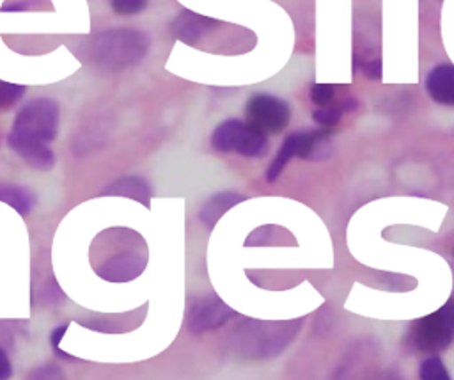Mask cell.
I'll list each match as a JSON object with an SVG mask.
<instances>
[{
    "mask_svg": "<svg viewBox=\"0 0 454 380\" xmlns=\"http://www.w3.org/2000/svg\"><path fill=\"white\" fill-rule=\"evenodd\" d=\"M59 105L50 98H35L16 114L9 146L32 169L50 170L55 163V154L50 142L57 137Z\"/></svg>",
    "mask_w": 454,
    "mask_h": 380,
    "instance_id": "cell-1",
    "label": "cell"
},
{
    "mask_svg": "<svg viewBox=\"0 0 454 380\" xmlns=\"http://www.w3.org/2000/svg\"><path fill=\"white\" fill-rule=\"evenodd\" d=\"M147 48L149 39L144 32L131 28H115L92 37L89 44V57L96 66L117 71L144 59Z\"/></svg>",
    "mask_w": 454,
    "mask_h": 380,
    "instance_id": "cell-2",
    "label": "cell"
},
{
    "mask_svg": "<svg viewBox=\"0 0 454 380\" xmlns=\"http://www.w3.org/2000/svg\"><path fill=\"white\" fill-rule=\"evenodd\" d=\"M129 233L131 231L124 229V236H117V229H110V240L115 247V254L92 250V254H99L101 257L99 261H92L94 272L101 279L110 282H126L140 275L145 268L144 241L137 233L133 234V238H128Z\"/></svg>",
    "mask_w": 454,
    "mask_h": 380,
    "instance_id": "cell-3",
    "label": "cell"
},
{
    "mask_svg": "<svg viewBox=\"0 0 454 380\" xmlns=\"http://www.w3.org/2000/svg\"><path fill=\"white\" fill-rule=\"evenodd\" d=\"M408 337L419 352H443L454 341V298L447 300L434 313L413 321Z\"/></svg>",
    "mask_w": 454,
    "mask_h": 380,
    "instance_id": "cell-4",
    "label": "cell"
},
{
    "mask_svg": "<svg viewBox=\"0 0 454 380\" xmlns=\"http://www.w3.org/2000/svg\"><path fill=\"white\" fill-rule=\"evenodd\" d=\"M211 146L220 153H238L241 156L257 158L268 151V139L245 121L227 119L211 133Z\"/></svg>",
    "mask_w": 454,
    "mask_h": 380,
    "instance_id": "cell-5",
    "label": "cell"
},
{
    "mask_svg": "<svg viewBox=\"0 0 454 380\" xmlns=\"http://www.w3.org/2000/svg\"><path fill=\"white\" fill-rule=\"evenodd\" d=\"M328 130H312V131H294L286 137L284 144L280 146L277 156L273 158L271 165L268 167L266 178L270 183L277 181L287 162L294 156L298 158H310L319 160L328 154Z\"/></svg>",
    "mask_w": 454,
    "mask_h": 380,
    "instance_id": "cell-6",
    "label": "cell"
},
{
    "mask_svg": "<svg viewBox=\"0 0 454 380\" xmlns=\"http://www.w3.org/2000/svg\"><path fill=\"white\" fill-rule=\"evenodd\" d=\"M247 123L252 124L255 130L266 133H278L282 131L291 119L289 105L273 94H254L245 105Z\"/></svg>",
    "mask_w": 454,
    "mask_h": 380,
    "instance_id": "cell-7",
    "label": "cell"
},
{
    "mask_svg": "<svg viewBox=\"0 0 454 380\" xmlns=\"http://www.w3.org/2000/svg\"><path fill=\"white\" fill-rule=\"evenodd\" d=\"M236 313L225 305L218 297L207 295L202 298H197L192 302L186 316V323L190 332L202 334L206 330H213L220 325H223L229 318H232Z\"/></svg>",
    "mask_w": 454,
    "mask_h": 380,
    "instance_id": "cell-8",
    "label": "cell"
},
{
    "mask_svg": "<svg viewBox=\"0 0 454 380\" xmlns=\"http://www.w3.org/2000/svg\"><path fill=\"white\" fill-rule=\"evenodd\" d=\"M296 327L291 330L289 321H282L277 325L271 323H259L248 330L247 336H243L245 341L254 343V352L250 355L261 357V355H273L278 353L294 336Z\"/></svg>",
    "mask_w": 454,
    "mask_h": 380,
    "instance_id": "cell-9",
    "label": "cell"
},
{
    "mask_svg": "<svg viewBox=\"0 0 454 380\" xmlns=\"http://www.w3.org/2000/svg\"><path fill=\"white\" fill-rule=\"evenodd\" d=\"M220 21L213 20V18H206V16H200L197 12H192V11H181L176 20L172 21L170 28H172V34L186 43V44H195L207 30L218 27Z\"/></svg>",
    "mask_w": 454,
    "mask_h": 380,
    "instance_id": "cell-10",
    "label": "cell"
},
{
    "mask_svg": "<svg viewBox=\"0 0 454 380\" xmlns=\"http://www.w3.org/2000/svg\"><path fill=\"white\" fill-rule=\"evenodd\" d=\"M426 91L429 98L440 105L454 107V66L438 64L426 76Z\"/></svg>",
    "mask_w": 454,
    "mask_h": 380,
    "instance_id": "cell-11",
    "label": "cell"
},
{
    "mask_svg": "<svg viewBox=\"0 0 454 380\" xmlns=\"http://www.w3.org/2000/svg\"><path fill=\"white\" fill-rule=\"evenodd\" d=\"M101 195H115V197H129L142 202L145 208L151 206V188L145 179L137 176L121 178L101 190Z\"/></svg>",
    "mask_w": 454,
    "mask_h": 380,
    "instance_id": "cell-12",
    "label": "cell"
},
{
    "mask_svg": "<svg viewBox=\"0 0 454 380\" xmlns=\"http://www.w3.org/2000/svg\"><path fill=\"white\" fill-rule=\"evenodd\" d=\"M247 195L243 194H236V192H222V194H215L209 201L204 202L199 217L200 220L207 226V227H213L216 224V220L231 208V206H236L238 202L245 201Z\"/></svg>",
    "mask_w": 454,
    "mask_h": 380,
    "instance_id": "cell-13",
    "label": "cell"
},
{
    "mask_svg": "<svg viewBox=\"0 0 454 380\" xmlns=\"http://www.w3.org/2000/svg\"><path fill=\"white\" fill-rule=\"evenodd\" d=\"M0 201L12 206L20 215H27L35 204V195L23 186H0Z\"/></svg>",
    "mask_w": 454,
    "mask_h": 380,
    "instance_id": "cell-14",
    "label": "cell"
},
{
    "mask_svg": "<svg viewBox=\"0 0 454 380\" xmlns=\"http://www.w3.org/2000/svg\"><path fill=\"white\" fill-rule=\"evenodd\" d=\"M355 108V101L353 99H344L340 103H328V105H323V107H317L312 114V119L321 124V126H333L340 121L342 117V112L344 110H351Z\"/></svg>",
    "mask_w": 454,
    "mask_h": 380,
    "instance_id": "cell-15",
    "label": "cell"
},
{
    "mask_svg": "<svg viewBox=\"0 0 454 380\" xmlns=\"http://www.w3.org/2000/svg\"><path fill=\"white\" fill-rule=\"evenodd\" d=\"M420 378L422 380H449V373L443 366V360L436 355L426 359L422 364H420Z\"/></svg>",
    "mask_w": 454,
    "mask_h": 380,
    "instance_id": "cell-16",
    "label": "cell"
},
{
    "mask_svg": "<svg viewBox=\"0 0 454 380\" xmlns=\"http://www.w3.org/2000/svg\"><path fill=\"white\" fill-rule=\"evenodd\" d=\"M23 94H25L23 85L0 82V108H7V107L14 105Z\"/></svg>",
    "mask_w": 454,
    "mask_h": 380,
    "instance_id": "cell-17",
    "label": "cell"
},
{
    "mask_svg": "<svg viewBox=\"0 0 454 380\" xmlns=\"http://www.w3.org/2000/svg\"><path fill=\"white\" fill-rule=\"evenodd\" d=\"M333 96H335V87L330 83H314L310 87V99L317 107L332 103Z\"/></svg>",
    "mask_w": 454,
    "mask_h": 380,
    "instance_id": "cell-18",
    "label": "cell"
},
{
    "mask_svg": "<svg viewBox=\"0 0 454 380\" xmlns=\"http://www.w3.org/2000/svg\"><path fill=\"white\" fill-rule=\"evenodd\" d=\"M110 4L117 14L129 16L144 11L147 5V0H110Z\"/></svg>",
    "mask_w": 454,
    "mask_h": 380,
    "instance_id": "cell-19",
    "label": "cell"
},
{
    "mask_svg": "<svg viewBox=\"0 0 454 380\" xmlns=\"http://www.w3.org/2000/svg\"><path fill=\"white\" fill-rule=\"evenodd\" d=\"M67 323H62V325H59V327H55L53 330H51V346H53V352H55V355L57 357H60V359H73L71 355H67V353H64L60 348H59V343H60V339H62V336L66 334V330H67Z\"/></svg>",
    "mask_w": 454,
    "mask_h": 380,
    "instance_id": "cell-20",
    "label": "cell"
},
{
    "mask_svg": "<svg viewBox=\"0 0 454 380\" xmlns=\"http://www.w3.org/2000/svg\"><path fill=\"white\" fill-rule=\"evenodd\" d=\"M362 73L371 80H381V60L372 59L369 62H362Z\"/></svg>",
    "mask_w": 454,
    "mask_h": 380,
    "instance_id": "cell-21",
    "label": "cell"
},
{
    "mask_svg": "<svg viewBox=\"0 0 454 380\" xmlns=\"http://www.w3.org/2000/svg\"><path fill=\"white\" fill-rule=\"evenodd\" d=\"M30 378H62V373L55 368H50V366H44V368H37L30 373Z\"/></svg>",
    "mask_w": 454,
    "mask_h": 380,
    "instance_id": "cell-22",
    "label": "cell"
},
{
    "mask_svg": "<svg viewBox=\"0 0 454 380\" xmlns=\"http://www.w3.org/2000/svg\"><path fill=\"white\" fill-rule=\"evenodd\" d=\"M11 376V362L5 355V352L0 348V380H5Z\"/></svg>",
    "mask_w": 454,
    "mask_h": 380,
    "instance_id": "cell-23",
    "label": "cell"
}]
</instances>
